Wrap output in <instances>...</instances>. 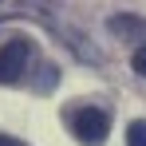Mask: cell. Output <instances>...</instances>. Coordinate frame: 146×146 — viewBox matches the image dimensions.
I'll list each match as a JSON object with an SVG mask.
<instances>
[{
	"instance_id": "cell-1",
	"label": "cell",
	"mask_w": 146,
	"mask_h": 146,
	"mask_svg": "<svg viewBox=\"0 0 146 146\" xmlns=\"http://www.w3.org/2000/svg\"><path fill=\"white\" fill-rule=\"evenodd\" d=\"M67 122H71V134L83 146H103L107 134H111V115L103 107H79V111L67 115Z\"/></svg>"
},
{
	"instance_id": "cell-2",
	"label": "cell",
	"mask_w": 146,
	"mask_h": 146,
	"mask_svg": "<svg viewBox=\"0 0 146 146\" xmlns=\"http://www.w3.org/2000/svg\"><path fill=\"white\" fill-rule=\"evenodd\" d=\"M32 63V44L28 40H8L0 48V83H20Z\"/></svg>"
},
{
	"instance_id": "cell-3",
	"label": "cell",
	"mask_w": 146,
	"mask_h": 146,
	"mask_svg": "<svg viewBox=\"0 0 146 146\" xmlns=\"http://www.w3.org/2000/svg\"><path fill=\"white\" fill-rule=\"evenodd\" d=\"M111 32L119 36V40H130V44H138V40H146V20L142 16H134V12H119V16H111Z\"/></svg>"
},
{
	"instance_id": "cell-4",
	"label": "cell",
	"mask_w": 146,
	"mask_h": 146,
	"mask_svg": "<svg viewBox=\"0 0 146 146\" xmlns=\"http://www.w3.org/2000/svg\"><path fill=\"white\" fill-rule=\"evenodd\" d=\"M126 146H146V119H134L126 126Z\"/></svg>"
},
{
	"instance_id": "cell-5",
	"label": "cell",
	"mask_w": 146,
	"mask_h": 146,
	"mask_svg": "<svg viewBox=\"0 0 146 146\" xmlns=\"http://www.w3.org/2000/svg\"><path fill=\"white\" fill-rule=\"evenodd\" d=\"M130 67H134V71L146 79V44H138V48H134V55H130Z\"/></svg>"
},
{
	"instance_id": "cell-6",
	"label": "cell",
	"mask_w": 146,
	"mask_h": 146,
	"mask_svg": "<svg viewBox=\"0 0 146 146\" xmlns=\"http://www.w3.org/2000/svg\"><path fill=\"white\" fill-rule=\"evenodd\" d=\"M0 146H20L16 138H8V134H0Z\"/></svg>"
}]
</instances>
